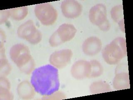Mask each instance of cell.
Returning a JSON list of instances; mask_svg holds the SVG:
<instances>
[{
	"mask_svg": "<svg viewBox=\"0 0 133 100\" xmlns=\"http://www.w3.org/2000/svg\"><path fill=\"white\" fill-rule=\"evenodd\" d=\"M0 68H1V77H4L9 74L11 68L7 60L5 58H1L0 60Z\"/></svg>",
	"mask_w": 133,
	"mask_h": 100,
	"instance_id": "obj_18",
	"label": "cell"
},
{
	"mask_svg": "<svg viewBox=\"0 0 133 100\" xmlns=\"http://www.w3.org/2000/svg\"><path fill=\"white\" fill-rule=\"evenodd\" d=\"M18 36L32 44H37L42 39L41 33L36 28L32 20L21 25L17 30Z\"/></svg>",
	"mask_w": 133,
	"mask_h": 100,
	"instance_id": "obj_6",
	"label": "cell"
},
{
	"mask_svg": "<svg viewBox=\"0 0 133 100\" xmlns=\"http://www.w3.org/2000/svg\"><path fill=\"white\" fill-rule=\"evenodd\" d=\"M10 55L19 70L25 74L29 75L34 68L35 63L27 46L21 43L15 45L10 48Z\"/></svg>",
	"mask_w": 133,
	"mask_h": 100,
	"instance_id": "obj_2",
	"label": "cell"
},
{
	"mask_svg": "<svg viewBox=\"0 0 133 100\" xmlns=\"http://www.w3.org/2000/svg\"><path fill=\"white\" fill-rule=\"evenodd\" d=\"M91 92L93 94L111 91L110 85L104 81H98L93 83L90 86Z\"/></svg>",
	"mask_w": 133,
	"mask_h": 100,
	"instance_id": "obj_15",
	"label": "cell"
},
{
	"mask_svg": "<svg viewBox=\"0 0 133 100\" xmlns=\"http://www.w3.org/2000/svg\"><path fill=\"white\" fill-rule=\"evenodd\" d=\"M10 89L0 87V97L1 100H11L13 98V96L10 91Z\"/></svg>",
	"mask_w": 133,
	"mask_h": 100,
	"instance_id": "obj_19",
	"label": "cell"
},
{
	"mask_svg": "<svg viewBox=\"0 0 133 100\" xmlns=\"http://www.w3.org/2000/svg\"><path fill=\"white\" fill-rule=\"evenodd\" d=\"M72 55V51L70 49L60 50L52 53L49 61L52 65L57 68H63L70 62Z\"/></svg>",
	"mask_w": 133,
	"mask_h": 100,
	"instance_id": "obj_8",
	"label": "cell"
},
{
	"mask_svg": "<svg viewBox=\"0 0 133 100\" xmlns=\"http://www.w3.org/2000/svg\"><path fill=\"white\" fill-rule=\"evenodd\" d=\"M77 31V29L72 24H62L50 37V44L52 47H55L71 41L75 37Z\"/></svg>",
	"mask_w": 133,
	"mask_h": 100,
	"instance_id": "obj_4",
	"label": "cell"
},
{
	"mask_svg": "<svg viewBox=\"0 0 133 100\" xmlns=\"http://www.w3.org/2000/svg\"><path fill=\"white\" fill-rule=\"evenodd\" d=\"M9 10L10 16L16 21H21L24 19L28 14V8L27 6L12 8Z\"/></svg>",
	"mask_w": 133,
	"mask_h": 100,
	"instance_id": "obj_16",
	"label": "cell"
},
{
	"mask_svg": "<svg viewBox=\"0 0 133 100\" xmlns=\"http://www.w3.org/2000/svg\"><path fill=\"white\" fill-rule=\"evenodd\" d=\"M102 43L97 37L92 36L85 40L82 44V51L88 55H95L101 51Z\"/></svg>",
	"mask_w": 133,
	"mask_h": 100,
	"instance_id": "obj_11",
	"label": "cell"
},
{
	"mask_svg": "<svg viewBox=\"0 0 133 100\" xmlns=\"http://www.w3.org/2000/svg\"><path fill=\"white\" fill-rule=\"evenodd\" d=\"M91 71L90 63L86 60L77 61L72 66L71 73L73 78L77 80L89 78Z\"/></svg>",
	"mask_w": 133,
	"mask_h": 100,
	"instance_id": "obj_10",
	"label": "cell"
},
{
	"mask_svg": "<svg viewBox=\"0 0 133 100\" xmlns=\"http://www.w3.org/2000/svg\"><path fill=\"white\" fill-rule=\"evenodd\" d=\"M89 20L93 24L99 27L100 30L107 31L110 28V24L107 18L106 6L102 4H97L89 10Z\"/></svg>",
	"mask_w": 133,
	"mask_h": 100,
	"instance_id": "obj_5",
	"label": "cell"
},
{
	"mask_svg": "<svg viewBox=\"0 0 133 100\" xmlns=\"http://www.w3.org/2000/svg\"><path fill=\"white\" fill-rule=\"evenodd\" d=\"M62 11L64 16L68 18H78L82 14V6L75 0H66L62 3Z\"/></svg>",
	"mask_w": 133,
	"mask_h": 100,
	"instance_id": "obj_9",
	"label": "cell"
},
{
	"mask_svg": "<svg viewBox=\"0 0 133 100\" xmlns=\"http://www.w3.org/2000/svg\"><path fill=\"white\" fill-rule=\"evenodd\" d=\"M31 83L37 93L43 96H51L59 89L57 69L49 64L35 69L31 76Z\"/></svg>",
	"mask_w": 133,
	"mask_h": 100,
	"instance_id": "obj_1",
	"label": "cell"
},
{
	"mask_svg": "<svg viewBox=\"0 0 133 100\" xmlns=\"http://www.w3.org/2000/svg\"><path fill=\"white\" fill-rule=\"evenodd\" d=\"M34 12L37 18L45 26L52 25L57 19V10L49 3L37 4L35 5Z\"/></svg>",
	"mask_w": 133,
	"mask_h": 100,
	"instance_id": "obj_7",
	"label": "cell"
},
{
	"mask_svg": "<svg viewBox=\"0 0 133 100\" xmlns=\"http://www.w3.org/2000/svg\"><path fill=\"white\" fill-rule=\"evenodd\" d=\"M113 85L114 89L117 90L129 88L130 85L129 73L127 72L117 73L114 79Z\"/></svg>",
	"mask_w": 133,
	"mask_h": 100,
	"instance_id": "obj_12",
	"label": "cell"
},
{
	"mask_svg": "<svg viewBox=\"0 0 133 100\" xmlns=\"http://www.w3.org/2000/svg\"><path fill=\"white\" fill-rule=\"evenodd\" d=\"M91 66V71L89 78H95L99 77L103 73V68L100 63L94 60L89 61Z\"/></svg>",
	"mask_w": 133,
	"mask_h": 100,
	"instance_id": "obj_17",
	"label": "cell"
},
{
	"mask_svg": "<svg viewBox=\"0 0 133 100\" xmlns=\"http://www.w3.org/2000/svg\"><path fill=\"white\" fill-rule=\"evenodd\" d=\"M32 86L28 81H24L21 83L18 87V93L19 96L23 99L32 98L35 95Z\"/></svg>",
	"mask_w": 133,
	"mask_h": 100,
	"instance_id": "obj_13",
	"label": "cell"
},
{
	"mask_svg": "<svg viewBox=\"0 0 133 100\" xmlns=\"http://www.w3.org/2000/svg\"><path fill=\"white\" fill-rule=\"evenodd\" d=\"M10 16V14L9 9L1 10L0 18L1 24L5 22Z\"/></svg>",
	"mask_w": 133,
	"mask_h": 100,
	"instance_id": "obj_20",
	"label": "cell"
},
{
	"mask_svg": "<svg viewBox=\"0 0 133 100\" xmlns=\"http://www.w3.org/2000/svg\"><path fill=\"white\" fill-rule=\"evenodd\" d=\"M127 43L125 39L118 37L105 46L102 55L107 64L115 65L127 56Z\"/></svg>",
	"mask_w": 133,
	"mask_h": 100,
	"instance_id": "obj_3",
	"label": "cell"
},
{
	"mask_svg": "<svg viewBox=\"0 0 133 100\" xmlns=\"http://www.w3.org/2000/svg\"><path fill=\"white\" fill-rule=\"evenodd\" d=\"M124 11L122 5L114 6L111 11V18L113 20L118 23L121 30L124 32Z\"/></svg>",
	"mask_w": 133,
	"mask_h": 100,
	"instance_id": "obj_14",
	"label": "cell"
}]
</instances>
